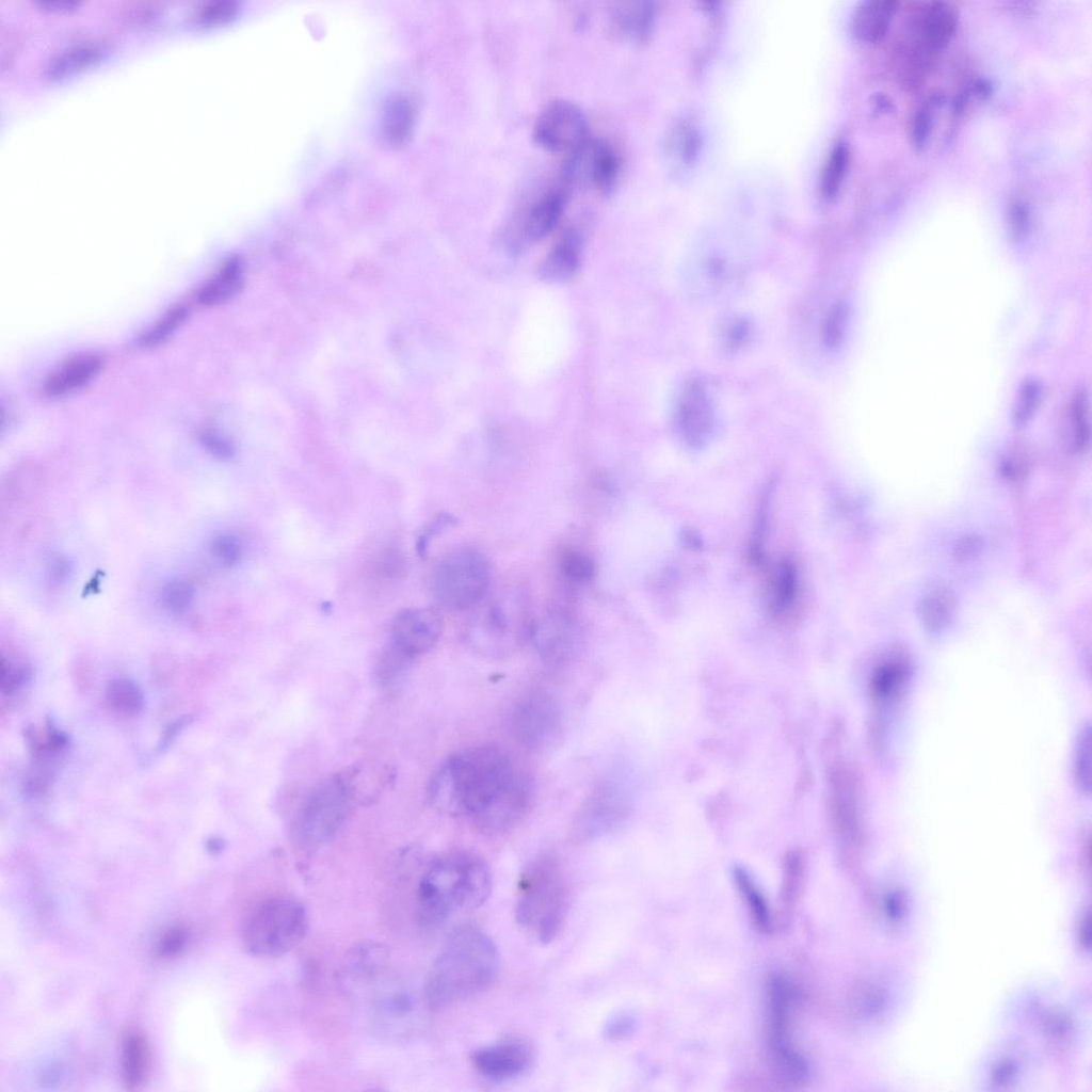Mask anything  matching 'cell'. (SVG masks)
<instances>
[{
	"label": "cell",
	"instance_id": "obj_21",
	"mask_svg": "<svg viewBox=\"0 0 1092 1092\" xmlns=\"http://www.w3.org/2000/svg\"><path fill=\"white\" fill-rule=\"evenodd\" d=\"M677 424L687 440H705L711 427V411L705 392L697 384L689 385L677 404Z\"/></svg>",
	"mask_w": 1092,
	"mask_h": 1092
},
{
	"label": "cell",
	"instance_id": "obj_23",
	"mask_svg": "<svg viewBox=\"0 0 1092 1092\" xmlns=\"http://www.w3.org/2000/svg\"><path fill=\"white\" fill-rule=\"evenodd\" d=\"M899 6L896 0H868L862 2L853 15V32L866 43L880 42L888 31Z\"/></svg>",
	"mask_w": 1092,
	"mask_h": 1092
},
{
	"label": "cell",
	"instance_id": "obj_25",
	"mask_svg": "<svg viewBox=\"0 0 1092 1092\" xmlns=\"http://www.w3.org/2000/svg\"><path fill=\"white\" fill-rule=\"evenodd\" d=\"M579 235L573 229L566 231L541 263L540 277L551 283L569 279L579 266Z\"/></svg>",
	"mask_w": 1092,
	"mask_h": 1092
},
{
	"label": "cell",
	"instance_id": "obj_31",
	"mask_svg": "<svg viewBox=\"0 0 1092 1092\" xmlns=\"http://www.w3.org/2000/svg\"><path fill=\"white\" fill-rule=\"evenodd\" d=\"M106 696L111 708L123 716H134L144 705L141 689L128 678L112 679L107 687Z\"/></svg>",
	"mask_w": 1092,
	"mask_h": 1092
},
{
	"label": "cell",
	"instance_id": "obj_36",
	"mask_svg": "<svg viewBox=\"0 0 1092 1092\" xmlns=\"http://www.w3.org/2000/svg\"><path fill=\"white\" fill-rule=\"evenodd\" d=\"M237 12L238 4L234 1H212L198 7L191 22L198 28H211L229 21Z\"/></svg>",
	"mask_w": 1092,
	"mask_h": 1092
},
{
	"label": "cell",
	"instance_id": "obj_24",
	"mask_svg": "<svg viewBox=\"0 0 1092 1092\" xmlns=\"http://www.w3.org/2000/svg\"><path fill=\"white\" fill-rule=\"evenodd\" d=\"M609 23L616 36L644 41L652 28L654 10L648 2H617L609 10Z\"/></svg>",
	"mask_w": 1092,
	"mask_h": 1092
},
{
	"label": "cell",
	"instance_id": "obj_2",
	"mask_svg": "<svg viewBox=\"0 0 1092 1092\" xmlns=\"http://www.w3.org/2000/svg\"><path fill=\"white\" fill-rule=\"evenodd\" d=\"M500 959L493 938L472 925L454 928L434 959L424 983L428 1007L438 1011L488 989Z\"/></svg>",
	"mask_w": 1092,
	"mask_h": 1092
},
{
	"label": "cell",
	"instance_id": "obj_5",
	"mask_svg": "<svg viewBox=\"0 0 1092 1092\" xmlns=\"http://www.w3.org/2000/svg\"><path fill=\"white\" fill-rule=\"evenodd\" d=\"M464 630V640L476 654L500 659L512 655L532 638L527 600L516 590L485 596L472 608Z\"/></svg>",
	"mask_w": 1092,
	"mask_h": 1092
},
{
	"label": "cell",
	"instance_id": "obj_34",
	"mask_svg": "<svg viewBox=\"0 0 1092 1092\" xmlns=\"http://www.w3.org/2000/svg\"><path fill=\"white\" fill-rule=\"evenodd\" d=\"M187 315L188 309L183 305L172 307L140 336L138 343L141 347L150 348L163 342L180 326Z\"/></svg>",
	"mask_w": 1092,
	"mask_h": 1092
},
{
	"label": "cell",
	"instance_id": "obj_46",
	"mask_svg": "<svg viewBox=\"0 0 1092 1092\" xmlns=\"http://www.w3.org/2000/svg\"><path fill=\"white\" fill-rule=\"evenodd\" d=\"M635 1029V1019L627 1013H616L611 1016L604 1029L605 1037L611 1041L624 1040Z\"/></svg>",
	"mask_w": 1092,
	"mask_h": 1092
},
{
	"label": "cell",
	"instance_id": "obj_37",
	"mask_svg": "<svg viewBox=\"0 0 1092 1092\" xmlns=\"http://www.w3.org/2000/svg\"><path fill=\"white\" fill-rule=\"evenodd\" d=\"M1071 422L1073 440L1077 449L1082 450L1089 443V400L1085 391H1077L1071 402Z\"/></svg>",
	"mask_w": 1092,
	"mask_h": 1092
},
{
	"label": "cell",
	"instance_id": "obj_51",
	"mask_svg": "<svg viewBox=\"0 0 1092 1092\" xmlns=\"http://www.w3.org/2000/svg\"><path fill=\"white\" fill-rule=\"evenodd\" d=\"M961 542H962V544H959L957 546V556L958 557L959 556H961L963 558L971 557V555L975 553L977 551L978 547L980 546L979 540L976 539V537H973V536H968L966 539H963Z\"/></svg>",
	"mask_w": 1092,
	"mask_h": 1092
},
{
	"label": "cell",
	"instance_id": "obj_43",
	"mask_svg": "<svg viewBox=\"0 0 1092 1092\" xmlns=\"http://www.w3.org/2000/svg\"><path fill=\"white\" fill-rule=\"evenodd\" d=\"M213 556L227 566L235 565L242 557V547L238 539L229 534L215 537L211 545Z\"/></svg>",
	"mask_w": 1092,
	"mask_h": 1092
},
{
	"label": "cell",
	"instance_id": "obj_35",
	"mask_svg": "<svg viewBox=\"0 0 1092 1092\" xmlns=\"http://www.w3.org/2000/svg\"><path fill=\"white\" fill-rule=\"evenodd\" d=\"M849 158V149L844 143L837 144L832 150L822 183L828 196H833L838 192L848 170Z\"/></svg>",
	"mask_w": 1092,
	"mask_h": 1092
},
{
	"label": "cell",
	"instance_id": "obj_29",
	"mask_svg": "<svg viewBox=\"0 0 1092 1092\" xmlns=\"http://www.w3.org/2000/svg\"><path fill=\"white\" fill-rule=\"evenodd\" d=\"M954 603L946 591L926 595L918 606V615L924 627L930 632L944 629L952 620Z\"/></svg>",
	"mask_w": 1092,
	"mask_h": 1092
},
{
	"label": "cell",
	"instance_id": "obj_6",
	"mask_svg": "<svg viewBox=\"0 0 1092 1092\" xmlns=\"http://www.w3.org/2000/svg\"><path fill=\"white\" fill-rule=\"evenodd\" d=\"M307 929L308 914L301 901L273 897L248 913L242 926V942L251 956L276 959L298 946Z\"/></svg>",
	"mask_w": 1092,
	"mask_h": 1092
},
{
	"label": "cell",
	"instance_id": "obj_45",
	"mask_svg": "<svg viewBox=\"0 0 1092 1092\" xmlns=\"http://www.w3.org/2000/svg\"><path fill=\"white\" fill-rule=\"evenodd\" d=\"M187 929L181 926H176L167 930L159 944V954L161 957L171 958L181 952L188 942Z\"/></svg>",
	"mask_w": 1092,
	"mask_h": 1092
},
{
	"label": "cell",
	"instance_id": "obj_1",
	"mask_svg": "<svg viewBox=\"0 0 1092 1092\" xmlns=\"http://www.w3.org/2000/svg\"><path fill=\"white\" fill-rule=\"evenodd\" d=\"M431 792L440 809L488 832L517 823L532 800L527 773L504 751L489 745L450 756L436 772Z\"/></svg>",
	"mask_w": 1092,
	"mask_h": 1092
},
{
	"label": "cell",
	"instance_id": "obj_3",
	"mask_svg": "<svg viewBox=\"0 0 1092 1092\" xmlns=\"http://www.w3.org/2000/svg\"><path fill=\"white\" fill-rule=\"evenodd\" d=\"M492 885L491 869L477 853H444L431 862L418 883L417 920L433 927L460 912L475 910L488 898Z\"/></svg>",
	"mask_w": 1092,
	"mask_h": 1092
},
{
	"label": "cell",
	"instance_id": "obj_11",
	"mask_svg": "<svg viewBox=\"0 0 1092 1092\" xmlns=\"http://www.w3.org/2000/svg\"><path fill=\"white\" fill-rule=\"evenodd\" d=\"M589 138V123L582 109L567 99L549 101L539 113L532 139L550 152H569Z\"/></svg>",
	"mask_w": 1092,
	"mask_h": 1092
},
{
	"label": "cell",
	"instance_id": "obj_40",
	"mask_svg": "<svg viewBox=\"0 0 1092 1092\" xmlns=\"http://www.w3.org/2000/svg\"><path fill=\"white\" fill-rule=\"evenodd\" d=\"M1090 728L1081 730L1075 749L1074 774L1078 787L1090 791Z\"/></svg>",
	"mask_w": 1092,
	"mask_h": 1092
},
{
	"label": "cell",
	"instance_id": "obj_22",
	"mask_svg": "<svg viewBox=\"0 0 1092 1092\" xmlns=\"http://www.w3.org/2000/svg\"><path fill=\"white\" fill-rule=\"evenodd\" d=\"M108 53L109 48L99 43L78 44L53 57L46 65L44 75L51 81L63 80L97 65Z\"/></svg>",
	"mask_w": 1092,
	"mask_h": 1092
},
{
	"label": "cell",
	"instance_id": "obj_10",
	"mask_svg": "<svg viewBox=\"0 0 1092 1092\" xmlns=\"http://www.w3.org/2000/svg\"><path fill=\"white\" fill-rule=\"evenodd\" d=\"M791 994L781 979H773L768 990V1044L771 1057L783 1075L794 1082L807 1073L806 1064L796 1049L790 1030Z\"/></svg>",
	"mask_w": 1092,
	"mask_h": 1092
},
{
	"label": "cell",
	"instance_id": "obj_47",
	"mask_svg": "<svg viewBox=\"0 0 1092 1092\" xmlns=\"http://www.w3.org/2000/svg\"><path fill=\"white\" fill-rule=\"evenodd\" d=\"M454 523L455 519L453 518V516L447 513L439 514L437 517H435L427 526V528L422 530L421 534L418 537L417 549L420 556H424L430 540H432L433 536L439 533L443 529L452 526Z\"/></svg>",
	"mask_w": 1092,
	"mask_h": 1092
},
{
	"label": "cell",
	"instance_id": "obj_38",
	"mask_svg": "<svg viewBox=\"0 0 1092 1092\" xmlns=\"http://www.w3.org/2000/svg\"><path fill=\"white\" fill-rule=\"evenodd\" d=\"M937 102H940L937 97H931L924 101L914 114L911 136L913 145L918 149H922L929 140L935 122Z\"/></svg>",
	"mask_w": 1092,
	"mask_h": 1092
},
{
	"label": "cell",
	"instance_id": "obj_42",
	"mask_svg": "<svg viewBox=\"0 0 1092 1092\" xmlns=\"http://www.w3.org/2000/svg\"><path fill=\"white\" fill-rule=\"evenodd\" d=\"M773 589V606L776 610H783L791 605L796 593V574L790 564L784 563L780 567Z\"/></svg>",
	"mask_w": 1092,
	"mask_h": 1092
},
{
	"label": "cell",
	"instance_id": "obj_30",
	"mask_svg": "<svg viewBox=\"0 0 1092 1092\" xmlns=\"http://www.w3.org/2000/svg\"><path fill=\"white\" fill-rule=\"evenodd\" d=\"M413 125V112L410 103L402 97L388 99L383 114V133L391 144H401L410 135Z\"/></svg>",
	"mask_w": 1092,
	"mask_h": 1092
},
{
	"label": "cell",
	"instance_id": "obj_4",
	"mask_svg": "<svg viewBox=\"0 0 1092 1092\" xmlns=\"http://www.w3.org/2000/svg\"><path fill=\"white\" fill-rule=\"evenodd\" d=\"M571 903V890L558 858L544 854L521 872L515 905L519 926L548 944L562 931Z\"/></svg>",
	"mask_w": 1092,
	"mask_h": 1092
},
{
	"label": "cell",
	"instance_id": "obj_44",
	"mask_svg": "<svg viewBox=\"0 0 1092 1092\" xmlns=\"http://www.w3.org/2000/svg\"><path fill=\"white\" fill-rule=\"evenodd\" d=\"M1030 210L1022 199H1014L1009 207V224L1016 239L1023 238L1030 228Z\"/></svg>",
	"mask_w": 1092,
	"mask_h": 1092
},
{
	"label": "cell",
	"instance_id": "obj_26",
	"mask_svg": "<svg viewBox=\"0 0 1092 1092\" xmlns=\"http://www.w3.org/2000/svg\"><path fill=\"white\" fill-rule=\"evenodd\" d=\"M244 280V264L240 257L228 258L198 290L197 300L202 305L222 304L241 289Z\"/></svg>",
	"mask_w": 1092,
	"mask_h": 1092
},
{
	"label": "cell",
	"instance_id": "obj_15",
	"mask_svg": "<svg viewBox=\"0 0 1092 1092\" xmlns=\"http://www.w3.org/2000/svg\"><path fill=\"white\" fill-rule=\"evenodd\" d=\"M476 1072L487 1080L505 1082L526 1074L534 1061L532 1047L523 1040H504L475 1050L470 1057Z\"/></svg>",
	"mask_w": 1092,
	"mask_h": 1092
},
{
	"label": "cell",
	"instance_id": "obj_41",
	"mask_svg": "<svg viewBox=\"0 0 1092 1092\" xmlns=\"http://www.w3.org/2000/svg\"><path fill=\"white\" fill-rule=\"evenodd\" d=\"M193 588L183 580H172L162 589V603L174 613L184 611L192 603Z\"/></svg>",
	"mask_w": 1092,
	"mask_h": 1092
},
{
	"label": "cell",
	"instance_id": "obj_16",
	"mask_svg": "<svg viewBox=\"0 0 1092 1092\" xmlns=\"http://www.w3.org/2000/svg\"><path fill=\"white\" fill-rule=\"evenodd\" d=\"M567 202L566 187H552L539 194L523 208L517 230L523 240L540 241L559 223Z\"/></svg>",
	"mask_w": 1092,
	"mask_h": 1092
},
{
	"label": "cell",
	"instance_id": "obj_18",
	"mask_svg": "<svg viewBox=\"0 0 1092 1092\" xmlns=\"http://www.w3.org/2000/svg\"><path fill=\"white\" fill-rule=\"evenodd\" d=\"M915 32L921 48L929 52L943 50L952 39L958 16L954 9L943 1L925 3L916 14Z\"/></svg>",
	"mask_w": 1092,
	"mask_h": 1092
},
{
	"label": "cell",
	"instance_id": "obj_49",
	"mask_svg": "<svg viewBox=\"0 0 1092 1092\" xmlns=\"http://www.w3.org/2000/svg\"><path fill=\"white\" fill-rule=\"evenodd\" d=\"M847 318V309L844 306H838L830 318V325L828 326V338L830 344L837 343L842 336L845 323Z\"/></svg>",
	"mask_w": 1092,
	"mask_h": 1092
},
{
	"label": "cell",
	"instance_id": "obj_7",
	"mask_svg": "<svg viewBox=\"0 0 1092 1092\" xmlns=\"http://www.w3.org/2000/svg\"><path fill=\"white\" fill-rule=\"evenodd\" d=\"M491 563L479 549L460 547L435 565L431 588L436 600L449 610H468L487 593Z\"/></svg>",
	"mask_w": 1092,
	"mask_h": 1092
},
{
	"label": "cell",
	"instance_id": "obj_9",
	"mask_svg": "<svg viewBox=\"0 0 1092 1092\" xmlns=\"http://www.w3.org/2000/svg\"><path fill=\"white\" fill-rule=\"evenodd\" d=\"M621 161L615 149L606 141L588 138L567 154L561 168V179L567 188H592L604 195L616 186Z\"/></svg>",
	"mask_w": 1092,
	"mask_h": 1092
},
{
	"label": "cell",
	"instance_id": "obj_32",
	"mask_svg": "<svg viewBox=\"0 0 1092 1092\" xmlns=\"http://www.w3.org/2000/svg\"><path fill=\"white\" fill-rule=\"evenodd\" d=\"M559 569L562 577L574 584L588 583L595 575L594 561L577 549H566L560 555Z\"/></svg>",
	"mask_w": 1092,
	"mask_h": 1092
},
{
	"label": "cell",
	"instance_id": "obj_19",
	"mask_svg": "<svg viewBox=\"0 0 1092 1092\" xmlns=\"http://www.w3.org/2000/svg\"><path fill=\"white\" fill-rule=\"evenodd\" d=\"M831 785L835 825L847 837L857 840L862 823L856 780L850 770L839 769L833 773Z\"/></svg>",
	"mask_w": 1092,
	"mask_h": 1092
},
{
	"label": "cell",
	"instance_id": "obj_48",
	"mask_svg": "<svg viewBox=\"0 0 1092 1092\" xmlns=\"http://www.w3.org/2000/svg\"><path fill=\"white\" fill-rule=\"evenodd\" d=\"M202 441L206 449L218 457L229 459L234 454L232 444L218 434L205 433L202 436Z\"/></svg>",
	"mask_w": 1092,
	"mask_h": 1092
},
{
	"label": "cell",
	"instance_id": "obj_17",
	"mask_svg": "<svg viewBox=\"0 0 1092 1092\" xmlns=\"http://www.w3.org/2000/svg\"><path fill=\"white\" fill-rule=\"evenodd\" d=\"M388 958L387 947L380 943L357 944L343 956L337 971L338 981L347 990L368 983L385 968Z\"/></svg>",
	"mask_w": 1092,
	"mask_h": 1092
},
{
	"label": "cell",
	"instance_id": "obj_14",
	"mask_svg": "<svg viewBox=\"0 0 1092 1092\" xmlns=\"http://www.w3.org/2000/svg\"><path fill=\"white\" fill-rule=\"evenodd\" d=\"M443 629V617L435 609L402 610L391 624L390 647L412 661L436 645Z\"/></svg>",
	"mask_w": 1092,
	"mask_h": 1092
},
{
	"label": "cell",
	"instance_id": "obj_27",
	"mask_svg": "<svg viewBox=\"0 0 1092 1092\" xmlns=\"http://www.w3.org/2000/svg\"><path fill=\"white\" fill-rule=\"evenodd\" d=\"M909 670L905 664L889 661L878 667L870 680V692L877 705L894 710L906 689Z\"/></svg>",
	"mask_w": 1092,
	"mask_h": 1092
},
{
	"label": "cell",
	"instance_id": "obj_33",
	"mask_svg": "<svg viewBox=\"0 0 1092 1092\" xmlns=\"http://www.w3.org/2000/svg\"><path fill=\"white\" fill-rule=\"evenodd\" d=\"M735 878L756 925L764 930L769 929L771 925L770 911L762 894L744 870L737 869Z\"/></svg>",
	"mask_w": 1092,
	"mask_h": 1092
},
{
	"label": "cell",
	"instance_id": "obj_39",
	"mask_svg": "<svg viewBox=\"0 0 1092 1092\" xmlns=\"http://www.w3.org/2000/svg\"><path fill=\"white\" fill-rule=\"evenodd\" d=\"M1042 397V386L1035 380L1026 381L1019 389L1016 407L1014 410V422L1018 427L1025 425L1034 414Z\"/></svg>",
	"mask_w": 1092,
	"mask_h": 1092
},
{
	"label": "cell",
	"instance_id": "obj_50",
	"mask_svg": "<svg viewBox=\"0 0 1092 1092\" xmlns=\"http://www.w3.org/2000/svg\"><path fill=\"white\" fill-rule=\"evenodd\" d=\"M39 9L55 13H66L76 10L80 3L76 1H38L35 2Z\"/></svg>",
	"mask_w": 1092,
	"mask_h": 1092
},
{
	"label": "cell",
	"instance_id": "obj_13",
	"mask_svg": "<svg viewBox=\"0 0 1092 1092\" xmlns=\"http://www.w3.org/2000/svg\"><path fill=\"white\" fill-rule=\"evenodd\" d=\"M628 809V797L619 774L610 775L596 786L580 809L576 821L582 837H598L614 830Z\"/></svg>",
	"mask_w": 1092,
	"mask_h": 1092
},
{
	"label": "cell",
	"instance_id": "obj_12",
	"mask_svg": "<svg viewBox=\"0 0 1092 1092\" xmlns=\"http://www.w3.org/2000/svg\"><path fill=\"white\" fill-rule=\"evenodd\" d=\"M562 714L555 698L543 692L521 697L514 706L510 728L514 738L525 748L539 750L549 745L559 736Z\"/></svg>",
	"mask_w": 1092,
	"mask_h": 1092
},
{
	"label": "cell",
	"instance_id": "obj_8",
	"mask_svg": "<svg viewBox=\"0 0 1092 1092\" xmlns=\"http://www.w3.org/2000/svg\"><path fill=\"white\" fill-rule=\"evenodd\" d=\"M350 807V791L336 777L320 784L303 802L293 829L295 845L311 851L328 841L342 824Z\"/></svg>",
	"mask_w": 1092,
	"mask_h": 1092
},
{
	"label": "cell",
	"instance_id": "obj_28",
	"mask_svg": "<svg viewBox=\"0 0 1092 1092\" xmlns=\"http://www.w3.org/2000/svg\"><path fill=\"white\" fill-rule=\"evenodd\" d=\"M122 1065L124 1082L129 1090L144 1085L150 1070V1049L143 1034L131 1032L126 1037L123 1044Z\"/></svg>",
	"mask_w": 1092,
	"mask_h": 1092
},
{
	"label": "cell",
	"instance_id": "obj_20",
	"mask_svg": "<svg viewBox=\"0 0 1092 1092\" xmlns=\"http://www.w3.org/2000/svg\"><path fill=\"white\" fill-rule=\"evenodd\" d=\"M103 360L95 353L78 354L62 364L47 379L44 390L49 397L73 392L91 382L101 370Z\"/></svg>",
	"mask_w": 1092,
	"mask_h": 1092
}]
</instances>
